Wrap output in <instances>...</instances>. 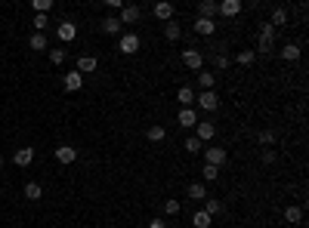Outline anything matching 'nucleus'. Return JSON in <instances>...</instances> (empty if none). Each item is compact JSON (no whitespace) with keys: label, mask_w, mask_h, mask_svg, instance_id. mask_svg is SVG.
Instances as JSON below:
<instances>
[{"label":"nucleus","mask_w":309,"mask_h":228,"mask_svg":"<svg viewBox=\"0 0 309 228\" xmlns=\"http://www.w3.org/2000/svg\"><path fill=\"white\" fill-rule=\"evenodd\" d=\"M139 47H142V37H139V34H133V31H124V34L118 37V50H121L124 56L139 53Z\"/></svg>","instance_id":"nucleus-1"},{"label":"nucleus","mask_w":309,"mask_h":228,"mask_svg":"<svg viewBox=\"0 0 309 228\" xmlns=\"http://www.w3.org/2000/svg\"><path fill=\"white\" fill-rule=\"evenodd\" d=\"M272 47H275V28L266 22L260 28V41H257V50L254 53H272Z\"/></svg>","instance_id":"nucleus-2"},{"label":"nucleus","mask_w":309,"mask_h":228,"mask_svg":"<svg viewBox=\"0 0 309 228\" xmlns=\"http://www.w3.org/2000/svg\"><path fill=\"white\" fill-rule=\"evenodd\" d=\"M226 158H229L226 148H217V145H213V148H204V164H210V167H217V170L226 164Z\"/></svg>","instance_id":"nucleus-3"},{"label":"nucleus","mask_w":309,"mask_h":228,"mask_svg":"<svg viewBox=\"0 0 309 228\" xmlns=\"http://www.w3.org/2000/svg\"><path fill=\"white\" fill-rule=\"evenodd\" d=\"M139 19H142V7H133V4H130V7L124 4V10L118 13V22H121V25H136Z\"/></svg>","instance_id":"nucleus-4"},{"label":"nucleus","mask_w":309,"mask_h":228,"mask_svg":"<svg viewBox=\"0 0 309 228\" xmlns=\"http://www.w3.org/2000/svg\"><path fill=\"white\" fill-rule=\"evenodd\" d=\"M195 102H198L204 111H217V108H220V96H217L213 90H201V93L195 96Z\"/></svg>","instance_id":"nucleus-5"},{"label":"nucleus","mask_w":309,"mask_h":228,"mask_svg":"<svg viewBox=\"0 0 309 228\" xmlns=\"http://www.w3.org/2000/svg\"><path fill=\"white\" fill-rule=\"evenodd\" d=\"M56 37H59L62 44H71L74 37H77V25H74V22H68V19H65V22H59V28H56Z\"/></svg>","instance_id":"nucleus-6"},{"label":"nucleus","mask_w":309,"mask_h":228,"mask_svg":"<svg viewBox=\"0 0 309 228\" xmlns=\"http://www.w3.org/2000/svg\"><path fill=\"white\" fill-rule=\"evenodd\" d=\"M182 65H186L189 71H201V65H204V56H201L198 50H186V53H182Z\"/></svg>","instance_id":"nucleus-7"},{"label":"nucleus","mask_w":309,"mask_h":228,"mask_svg":"<svg viewBox=\"0 0 309 228\" xmlns=\"http://www.w3.org/2000/svg\"><path fill=\"white\" fill-rule=\"evenodd\" d=\"M217 13L226 19H235L241 13V0H223V4H217Z\"/></svg>","instance_id":"nucleus-8"},{"label":"nucleus","mask_w":309,"mask_h":228,"mask_svg":"<svg viewBox=\"0 0 309 228\" xmlns=\"http://www.w3.org/2000/svg\"><path fill=\"white\" fill-rule=\"evenodd\" d=\"M102 31H105L108 37H121V34H124V25L118 22V16H105V19H102Z\"/></svg>","instance_id":"nucleus-9"},{"label":"nucleus","mask_w":309,"mask_h":228,"mask_svg":"<svg viewBox=\"0 0 309 228\" xmlns=\"http://www.w3.org/2000/svg\"><path fill=\"white\" fill-rule=\"evenodd\" d=\"M176 121H179V127H186V130H195V127H198V114H195V108H182Z\"/></svg>","instance_id":"nucleus-10"},{"label":"nucleus","mask_w":309,"mask_h":228,"mask_svg":"<svg viewBox=\"0 0 309 228\" xmlns=\"http://www.w3.org/2000/svg\"><path fill=\"white\" fill-rule=\"evenodd\" d=\"M96 68H99V59H96V56H81L74 71H77V74H93Z\"/></svg>","instance_id":"nucleus-11"},{"label":"nucleus","mask_w":309,"mask_h":228,"mask_svg":"<svg viewBox=\"0 0 309 228\" xmlns=\"http://www.w3.org/2000/svg\"><path fill=\"white\" fill-rule=\"evenodd\" d=\"M56 161H59V164H74V161H77V148L59 145V148H56Z\"/></svg>","instance_id":"nucleus-12"},{"label":"nucleus","mask_w":309,"mask_h":228,"mask_svg":"<svg viewBox=\"0 0 309 228\" xmlns=\"http://www.w3.org/2000/svg\"><path fill=\"white\" fill-rule=\"evenodd\" d=\"M62 84H65V90H68V93H77V90L84 87V74H77V71H68Z\"/></svg>","instance_id":"nucleus-13"},{"label":"nucleus","mask_w":309,"mask_h":228,"mask_svg":"<svg viewBox=\"0 0 309 228\" xmlns=\"http://www.w3.org/2000/svg\"><path fill=\"white\" fill-rule=\"evenodd\" d=\"M13 161H16V167H31V161H34V148H19L16 155H13Z\"/></svg>","instance_id":"nucleus-14"},{"label":"nucleus","mask_w":309,"mask_h":228,"mask_svg":"<svg viewBox=\"0 0 309 228\" xmlns=\"http://www.w3.org/2000/svg\"><path fill=\"white\" fill-rule=\"evenodd\" d=\"M195 31L204 34V37L217 34V19H195Z\"/></svg>","instance_id":"nucleus-15"},{"label":"nucleus","mask_w":309,"mask_h":228,"mask_svg":"<svg viewBox=\"0 0 309 228\" xmlns=\"http://www.w3.org/2000/svg\"><path fill=\"white\" fill-rule=\"evenodd\" d=\"M195 136H198L201 142H210V139L217 136V124H201V121H198V127H195Z\"/></svg>","instance_id":"nucleus-16"},{"label":"nucleus","mask_w":309,"mask_h":228,"mask_svg":"<svg viewBox=\"0 0 309 228\" xmlns=\"http://www.w3.org/2000/svg\"><path fill=\"white\" fill-rule=\"evenodd\" d=\"M217 16V0H201L198 4V19H213Z\"/></svg>","instance_id":"nucleus-17"},{"label":"nucleus","mask_w":309,"mask_h":228,"mask_svg":"<svg viewBox=\"0 0 309 228\" xmlns=\"http://www.w3.org/2000/svg\"><path fill=\"white\" fill-rule=\"evenodd\" d=\"M164 37H167L170 44H176L179 37H182V28H179V25H176V22L170 19V22H164Z\"/></svg>","instance_id":"nucleus-18"},{"label":"nucleus","mask_w":309,"mask_h":228,"mask_svg":"<svg viewBox=\"0 0 309 228\" xmlns=\"http://www.w3.org/2000/svg\"><path fill=\"white\" fill-rule=\"evenodd\" d=\"M269 25H272V28L288 25V7H275V10H272V19H269Z\"/></svg>","instance_id":"nucleus-19"},{"label":"nucleus","mask_w":309,"mask_h":228,"mask_svg":"<svg viewBox=\"0 0 309 228\" xmlns=\"http://www.w3.org/2000/svg\"><path fill=\"white\" fill-rule=\"evenodd\" d=\"M28 47H31V50H37V53H44V50H50V41H47V34H31V41H28Z\"/></svg>","instance_id":"nucleus-20"},{"label":"nucleus","mask_w":309,"mask_h":228,"mask_svg":"<svg viewBox=\"0 0 309 228\" xmlns=\"http://www.w3.org/2000/svg\"><path fill=\"white\" fill-rule=\"evenodd\" d=\"M154 16H158L161 22H170L173 19V4H164V0H161V4H154Z\"/></svg>","instance_id":"nucleus-21"},{"label":"nucleus","mask_w":309,"mask_h":228,"mask_svg":"<svg viewBox=\"0 0 309 228\" xmlns=\"http://www.w3.org/2000/svg\"><path fill=\"white\" fill-rule=\"evenodd\" d=\"M213 84H217V74L213 71H198V87L201 90H213Z\"/></svg>","instance_id":"nucleus-22"},{"label":"nucleus","mask_w":309,"mask_h":228,"mask_svg":"<svg viewBox=\"0 0 309 228\" xmlns=\"http://www.w3.org/2000/svg\"><path fill=\"white\" fill-rule=\"evenodd\" d=\"M164 136H167V130H164L161 124H154V127L145 130V139H148V142H164Z\"/></svg>","instance_id":"nucleus-23"},{"label":"nucleus","mask_w":309,"mask_h":228,"mask_svg":"<svg viewBox=\"0 0 309 228\" xmlns=\"http://www.w3.org/2000/svg\"><path fill=\"white\" fill-rule=\"evenodd\" d=\"M282 59L285 62H297L300 59V44H285L282 47Z\"/></svg>","instance_id":"nucleus-24"},{"label":"nucleus","mask_w":309,"mask_h":228,"mask_svg":"<svg viewBox=\"0 0 309 228\" xmlns=\"http://www.w3.org/2000/svg\"><path fill=\"white\" fill-rule=\"evenodd\" d=\"M204 213H207L210 219H217V216L223 213V204H220L217 198H204Z\"/></svg>","instance_id":"nucleus-25"},{"label":"nucleus","mask_w":309,"mask_h":228,"mask_svg":"<svg viewBox=\"0 0 309 228\" xmlns=\"http://www.w3.org/2000/svg\"><path fill=\"white\" fill-rule=\"evenodd\" d=\"M182 148L189 151V155H198V151H204V142H201L198 136H189V139L182 142Z\"/></svg>","instance_id":"nucleus-26"},{"label":"nucleus","mask_w":309,"mask_h":228,"mask_svg":"<svg viewBox=\"0 0 309 228\" xmlns=\"http://www.w3.org/2000/svg\"><path fill=\"white\" fill-rule=\"evenodd\" d=\"M176 99H179V105H182V108H192V102H195V93H192V87H179Z\"/></svg>","instance_id":"nucleus-27"},{"label":"nucleus","mask_w":309,"mask_h":228,"mask_svg":"<svg viewBox=\"0 0 309 228\" xmlns=\"http://www.w3.org/2000/svg\"><path fill=\"white\" fill-rule=\"evenodd\" d=\"M189 198H192V201H204V198H207V188H204L201 182H192V185H189Z\"/></svg>","instance_id":"nucleus-28"},{"label":"nucleus","mask_w":309,"mask_h":228,"mask_svg":"<svg viewBox=\"0 0 309 228\" xmlns=\"http://www.w3.org/2000/svg\"><path fill=\"white\" fill-rule=\"evenodd\" d=\"M25 198H28V201H41V198H44V188L37 185V182H28V185H25Z\"/></svg>","instance_id":"nucleus-29"},{"label":"nucleus","mask_w":309,"mask_h":228,"mask_svg":"<svg viewBox=\"0 0 309 228\" xmlns=\"http://www.w3.org/2000/svg\"><path fill=\"white\" fill-rule=\"evenodd\" d=\"M192 225H195V228H210V225H213V219H210L204 210H198L195 216H192Z\"/></svg>","instance_id":"nucleus-30"},{"label":"nucleus","mask_w":309,"mask_h":228,"mask_svg":"<svg viewBox=\"0 0 309 228\" xmlns=\"http://www.w3.org/2000/svg\"><path fill=\"white\" fill-rule=\"evenodd\" d=\"M285 222L300 225V222H303V210H300V207H288V210H285Z\"/></svg>","instance_id":"nucleus-31"},{"label":"nucleus","mask_w":309,"mask_h":228,"mask_svg":"<svg viewBox=\"0 0 309 228\" xmlns=\"http://www.w3.org/2000/svg\"><path fill=\"white\" fill-rule=\"evenodd\" d=\"M201 176H204V182H217V179H220V170L210 167V164H204V167H201Z\"/></svg>","instance_id":"nucleus-32"},{"label":"nucleus","mask_w":309,"mask_h":228,"mask_svg":"<svg viewBox=\"0 0 309 228\" xmlns=\"http://www.w3.org/2000/svg\"><path fill=\"white\" fill-rule=\"evenodd\" d=\"M179 210H182V204H179L176 198H167V201H164V213H167V216H176Z\"/></svg>","instance_id":"nucleus-33"},{"label":"nucleus","mask_w":309,"mask_h":228,"mask_svg":"<svg viewBox=\"0 0 309 228\" xmlns=\"http://www.w3.org/2000/svg\"><path fill=\"white\" fill-rule=\"evenodd\" d=\"M31 25H34V28H37V34H47V25H50V19H47V16H41V13H37V16H34V22H31Z\"/></svg>","instance_id":"nucleus-34"},{"label":"nucleus","mask_w":309,"mask_h":228,"mask_svg":"<svg viewBox=\"0 0 309 228\" xmlns=\"http://www.w3.org/2000/svg\"><path fill=\"white\" fill-rule=\"evenodd\" d=\"M254 59H257L254 50H241V53H238V65H254Z\"/></svg>","instance_id":"nucleus-35"},{"label":"nucleus","mask_w":309,"mask_h":228,"mask_svg":"<svg viewBox=\"0 0 309 228\" xmlns=\"http://www.w3.org/2000/svg\"><path fill=\"white\" fill-rule=\"evenodd\" d=\"M34 10L41 13V16H47V13L53 10V0H34Z\"/></svg>","instance_id":"nucleus-36"},{"label":"nucleus","mask_w":309,"mask_h":228,"mask_svg":"<svg viewBox=\"0 0 309 228\" xmlns=\"http://www.w3.org/2000/svg\"><path fill=\"white\" fill-rule=\"evenodd\" d=\"M260 145H263V148H266V145H275V133H272V130H263V133H260Z\"/></svg>","instance_id":"nucleus-37"},{"label":"nucleus","mask_w":309,"mask_h":228,"mask_svg":"<svg viewBox=\"0 0 309 228\" xmlns=\"http://www.w3.org/2000/svg\"><path fill=\"white\" fill-rule=\"evenodd\" d=\"M50 62L53 65H62L65 62V50H50Z\"/></svg>","instance_id":"nucleus-38"},{"label":"nucleus","mask_w":309,"mask_h":228,"mask_svg":"<svg viewBox=\"0 0 309 228\" xmlns=\"http://www.w3.org/2000/svg\"><path fill=\"white\" fill-rule=\"evenodd\" d=\"M105 7H108V10H111V16H114V10H118V13L124 10V0H105Z\"/></svg>","instance_id":"nucleus-39"},{"label":"nucleus","mask_w":309,"mask_h":228,"mask_svg":"<svg viewBox=\"0 0 309 228\" xmlns=\"http://www.w3.org/2000/svg\"><path fill=\"white\" fill-rule=\"evenodd\" d=\"M217 68H220V71L229 68V56H226V53H217Z\"/></svg>","instance_id":"nucleus-40"},{"label":"nucleus","mask_w":309,"mask_h":228,"mask_svg":"<svg viewBox=\"0 0 309 228\" xmlns=\"http://www.w3.org/2000/svg\"><path fill=\"white\" fill-rule=\"evenodd\" d=\"M260 158H263V164H272V161H275V151H269V148H263V155H260Z\"/></svg>","instance_id":"nucleus-41"},{"label":"nucleus","mask_w":309,"mask_h":228,"mask_svg":"<svg viewBox=\"0 0 309 228\" xmlns=\"http://www.w3.org/2000/svg\"><path fill=\"white\" fill-rule=\"evenodd\" d=\"M148 228H167V222H164V219H151Z\"/></svg>","instance_id":"nucleus-42"},{"label":"nucleus","mask_w":309,"mask_h":228,"mask_svg":"<svg viewBox=\"0 0 309 228\" xmlns=\"http://www.w3.org/2000/svg\"><path fill=\"white\" fill-rule=\"evenodd\" d=\"M0 167H4V158H0Z\"/></svg>","instance_id":"nucleus-43"}]
</instances>
